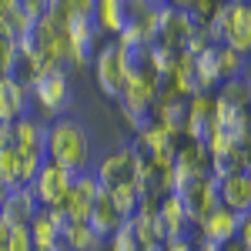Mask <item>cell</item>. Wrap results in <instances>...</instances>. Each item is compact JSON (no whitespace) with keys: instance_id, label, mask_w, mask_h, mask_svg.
Segmentation results:
<instances>
[{"instance_id":"1","label":"cell","mask_w":251,"mask_h":251,"mask_svg":"<svg viewBox=\"0 0 251 251\" xmlns=\"http://www.w3.org/2000/svg\"><path fill=\"white\" fill-rule=\"evenodd\" d=\"M47 161L67 171H87L91 141L74 117H57L54 124H47Z\"/></svg>"},{"instance_id":"2","label":"cell","mask_w":251,"mask_h":251,"mask_svg":"<svg viewBox=\"0 0 251 251\" xmlns=\"http://www.w3.org/2000/svg\"><path fill=\"white\" fill-rule=\"evenodd\" d=\"M171 194L184 204V211L191 218V225H201L208 211L221 204V184L211 174H194V171H171Z\"/></svg>"},{"instance_id":"3","label":"cell","mask_w":251,"mask_h":251,"mask_svg":"<svg viewBox=\"0 0 251 251\" xmlns=\"http://www.w3.org/2000/svg\"><path fill=\"white\" fill-rule=\"evenodd\" d=\"M27 94L37 100V107L44 114H60L64 107H67V100H71V77H67V67H47V71H40L37 77L30 80V87H27Z\"/></svg>"},{"instance_id":"4","label":"cell","mask_w":251,"mask_h":251,"mask_svg":"<svg viewBox=\"0 0 251 251\" xmlns=\"http://www.w3.org/2000/svg\"><path fill=\"white\" fill-rule=\"evenodd\" d=\"M64 30H67V60L77 67L94 64L97 50H100V37H104L97 30L94 17H67Z\"/></svg>"},{"instance_id":"5","label":"cell","mask_w":251,"mask_h":251,"mask_svg":"<svg viewBox=\"0 0 251 251\" xmlns=\"http://www.w3.org/2000/svg\"><path fill=\"white\" fill-rule=\"evenodd\" d=\"M194 30H198V24H194V17L188 10H177L171 3L157 7V40L154 44H164V47H171V50L181 54Z\"/></svg>"},{"instance_id":"6","label":"cell","mask_w":251,"mask_h":251,"mask_svg":"<svg viewBox=\"0 0 251 251\" xmlns=\"http://www.w3.org/2000/svg\"><path fill=\"white\" fill-rule=\"evenodd\" d=\"M74 174L77 171H67V168H60V164H44L40 174L34 177V194H37L40 208H60L64 204V198L71 191V181H74Z\"/></svg>"},{"instance_id":"7","label":"cell","mask_w":251,"mask_h":251,"mask_svg":"<svg viewBox=\"0 0 251 251\" xmlns=\"http://www.w3.org/2000/svg\"><path fill=\"white\" fill-rule=\"evenodd\" d=\"M94 71H97L100 91L107 97H121L124 84H127V67H124V60H121V50H117L114 40L100 44V50H97V57H94Z\"/></svg>"},{"instance_id":"8","label":"cell","mask_w":251,"mask_h":251,"mask_svg":"<svg viewBox=\"0 0 251 251\" xmlns=\"http://www.w3.org/2000/svg\"><path fill=\"white\" fill-rule=\"evenodd\" d=\"M157 225H161V241H191L194 234V225L188 211H184V204L174 198V194H164V198H157Z\"/></svg>"},{"instance_id":"9","label":"cell","mask_w":251,"mask_h":251,"mask_svg":"<svg viewBox=\"0 0 251 251\" xmlns=\"http://www.w3.org/2000/svg\"><path fill=\"white\" fill-rule=\"evenodd\" d=\"M94 177H97V184H100L104 191L121 188V184H134V177H137V157L131 154V151H127V144H124V148L111 151V154L97 164Z\"/></svg>"},{"instance_id":"10","label":"cell","mask_w":251,"mask_h":251,"mask_svg":"<svg viewBox=\"0 0 251 251\" xmlns=\"http://www.w3.org/2000/svg\"><path fill=\"white\" fill-rule=\"evenodd\" d=\"M161 94V77L154 71H141L134 77H127L124 91H121V111H151Z\"/></svg>"},{"instance_id":"11","label":"cell","mask_w":251,"mask_h":251,"mask_svg":"<svg viewBox=\"0 0 251 251\" xmlns=\"http://www.w3.org/2000/svg\"><path fill=\"white\" fill-rule=\"evenodd\" d=\"M97 191H100V184H97L94 171H77V174H74V181H71V191H67V198H64L60 208L67 211L71 221H87Z\"/></svg>"},{"instance_id":"12","label":"cell","mask_w":251,"mask_h":251,"mask_svg":"<svg viewBox=\"0 0 251 251\" xmlns=\"http://www.w3.org/2000/svg\"><path fill=\"white\" fill-rule=\"evenodd\" d=\"M40 214V201L34 188H10L3 194V208H0V218L14 228V225H30Z\"/></svg>"},{"instance_id":"13","label":"cell","mask_w":251,"mask_h":251,"mask_svg":"<svg viewBox=\"0 0 251 251\" xmlns=\"http://www.w3.org/2000/svg\"><path fill=\"white\" fill-rule=\"evenodd\" d=\"M225 47H231L241 57L251 54V0H241V3L231 0V24H228Z\"/></svg>"},{"instance_id":"14","label":"cell","mask_w":251,"mask_h":251,"mask_svg":"<svg viewBox=\"0 0 251 251\" xmlns=\"http://www.w3.org/2000/svg\"><path fill=\"white\" fill-rule=\"evenodd\" d=\"M238 225H241V214H234L225 204H218L198 225L201 228V241H238Z\"/></svg>"},{"instance_id":"15","label":"cell","mask_w":251,"mask_h":251,"mask_svg":"<svg viewBox=\"0 0 251 251\" xmlns=\"http://www.w3.org/2000/svg\"><path fill=\"white\" fill-rule=\"evenodd\" d=\"M14 151L20 154H47V124L37 117H20L14 124Z\"/></svg>"},{"instance_id":"16","label":"cell","mask_w":251,"mask_h":251,"mask_svg":"<svg viewBox=\"0 0 251 251\" xmlns=\"http://www.w3.org/2000/svg\"><path fill=\"white\" fill-rule=\"evenodd\" d=\"M30 94L27 87L17 84L14 77H0V121L3 124H17L20 117H27Z\"/></svg>"},{"instance_id":"17","label":"cell","mask_w":251,"mask_h":251,"mask_svg":"<svg viewBox=\"0 0 251 251\" xmlns=\"http://www.w3.org/2000/svg\"><path fill=\"white\" fill-rule=\"evenodd\" d=\"M221 204L234 214L251 211V174L248 171H238L221 181Z\"/></svg>"},{"instance_id":"18","label":"cell","mask_w":251,"mask_h":251,"mask_svg":"<svg viewBox=\"0 0 251 251\" xmlns=\"http://www.w3.org/2000/svg\"><path fill=\"white\" fill-rule=\"evenodd\" d=\"M87 228L97 234V238H111V234L121 228V214L114 211V204H111V194L104 191H97L94 198V204H91V214H87Z\"/></svg>"},{"instance_id":"19","label":"cell","mask_w":251,"mask_h":251,"mask_svg":"<svg viewBox=\"0 0 251 251\" xmlns=\"http://www.w3.org/2000/svg\"><path fill=\"white\" fill-rule=\"evenodd\" d=\"M30 24H34V20L17 7V0H0V37H7V40L17 44L20 34H24Z\"/></svg>"},{"instance_id":"20","label":"cell","mask_w":251,"mask_h":251,"mask_svg":"<svg viewBox=\"0 0 251 251\" xmlns=\"http://www.w3.org/2000/svg\"><path fill=\"white\" fill-rule=\"evenodd\" d=\"M30 238H34V248H37V251H57V248H64L60 231H57V225L50 221L47 208H40V214L30 221Z\"/></svg>"},{"instance_id":"21","label":"cell","mask_w":251,"mask_h":251,"mask_svg":"<svg viewBox=\"0 0 251 251\" xmlns=\"http://www.w3.org/2000/svg\"><path fill=\"white\" fill-rule=\"evenodd\" d=\"M194 60V74L204 94H211L214 87H221V71H218V47H204Z\"/></svg>"},{"instance_id":"22","label":"cell","mask_w":251,"mask_h":251,"mask_svg":"<svg viewBox=\"0 0 251 251\" xmlns=\"http://www.w3.org/2000/svg\"><path fill=\"white\" fill-rule=\"evenodd\" d=\"M208 148L204 144H194V141H181L177 144V154H174V168L181 171H194V174H208Z\"/></svg>"},{"instance_id":"23","label":"cell","mask_w":251,"mask_h":251,"mask_svg":"<svg viewBox=\"0 0 251 251\" xmlns=\"http://www.w3.org/2000/svg\"><path fill=\"white\" fill-rule=\"evenodd\" d=\"M94 24H97V30H100V34L117 37V34L124 30V10H121V0H97Z\"/></svg>"},{"instance_id":"24","label":"cell","mask_w":251,"mask_h":251,"mask_svg":"<svg viewBox=\"0 0 251 251\" xmlns=\"http://www.w3.org/2000/svg\"><path fill=\"white\" fill-rule=\"evenodd\" d=\"M60 241L71 245L74 251H100V245H104V238H97V234L87 228V221H71V225L64 228V234H60Z\"/></svg>"},{"instance_id":"25","label":"cell","mask_w":251,"mask_h":251,"mask_svg":"<svg viewBox=\"0 0 251 251\" xmlns=\"http://www.w3.org/2000/svg\"><path fill=\"white\" fill-rule=\"evenodd\" d=\"M111 204H114V211L121 214V221H131L141 208V194H137L134 184H121V188H111Z\"/></svg>"},{"instance_id":"26","label":"cell","mask_w":251,"mask_h":251,"mask_svg":"<svg viewBox=\"0 0 251 251\" xmlns=\"http://www.w3.org/2000/svg\"><path fill=\"white\" fill-rule=\"evenodd\" d=\"M218 71H221V84L225 80H245V74H248V57L234 54L231 47H218Z\"/></svg>"},{"instance_id":"27","label":"cell","mask_w":251,"mask_h":251,"mask_svg":"<svg viewBox=\"0 0 251 251\" xmlns=\"http://www.w3.org/2000/svg\"><path fill=\"white\" fill-rule=\"evenodd\" d=\"M0 188H3V191L20 188V171H17V151H14V144H10V148H0Z\"/></svg>"},{"instance_id":"28","label":"cell","mask_w":251,"mask_h":251,"mask_svg":"<svg viewBox=\"0 0 251 251\" xmlns=\"http://www.w3.org/2000/svg\"><path fill=\"white\" fill-rule=\"evenodd\" d=\"M214 97H218L221 104H228V107L245 111V107H248V80H225L221 91H218Z\"/></svg>"},{"instance_id":"29","label":"cell","mask_w":251,"mask_h":251,"mask_svg":"<svg viewBox=\"0 0 251 251\" xmlns=\"http://www.w3.org/2000/svg\"><path fill=\"white\" fill-rule=\"evenodd\" d=\"M177 50H171V47H164V44H151V71H154L157 77H171L174 64H177Z\"/></svg>"},{"instance_id":"30","label":"cell","mask_w":251,"mask_h":251,"mask_svg":"<svg viewBox=\"0 0 251 251\" xmlns=\"http://www.w3.org/2000/svg\"><path fill=\"white\" fill-rule=\"evenodd\" d=\"M20 64V50L14 40L0 37V77H14V71H17Z\"/></svg>"},{"instance_id":"31","label":"cell","mask_w":251,"mask_h":251,"mask_svg":"<svg viewBox=\"0 0 251 251\" xmlns=\"http://www.w3.org/2000/svg\"><path fill=\"white\" fill-rule=\"evenodd\" d=\"M124 121L131 124V131H134V134H148V131L157 124L154 107H151V111H124Z\"/></svg>"},{"instance_id":"32","label":"cell","mask_w":251,"mask_h":251,"mask_svg":"<svg viewBox=\"0 0 251 251\" xmlns=\"http://www.w3.org/2000/svg\"><path fill=\"white\" fill-rule=\"evenodd\" d=\"M218 7H221V0H191V3H188V14L194 17L198 27H204V24L214 17V10H218Z\"/></svg>"},{"instance_id":"33","label":"cell","mask_w":251,"mask_h":251,"mask_svg":"<svg viewBox=\"0 0 251 251\" xmlns=\"http://www.w3.org/2000/svg\"><path fill=\"white\" fill-rule=\"evenodd\" d=\"M7 251H37L34 248V238H30V225H14V228H10Z\"/></svg>"},{"instance_id":"34","label":"cell","mask_w":251,"mask_h":251,"mask_svg":"<svg viewBox=\"0 0 251 251\" xmlns=\"http://www.w3.org/2000/svg\"><path fill=\"white\" fill-rule=\"evenodd\" d=\"M111 241H114L111 251H141V245H137V238H134V231H131L127 221H121V228L111 234Z\"/></svg>"},{"instance_id":"35","label":"cell","mask_w":251,"mask_h":251,"mask_svg":"<svg viewBox=\"0 0 251 251\" xmlns=\"http://www.w3.org/2000/svg\"><path fill=\"white\" fill-rule=\"evenodd\" d=\"M238 245L245 251H251V211L241 214V225H238Z\"/></svg>"},{"instance_id":"36","label":"cell","mask_w":251,"mask_h":251,"mask_svg":"<svg viewBox=\"0 0 251 251\" xmlns=\"http://www.w3.org/2000/svg\"><path fill=\"white\" fill-rule=\"evenodd\" d=\"M198 251H245L238 241H201Z\"/></svg>"},{"instance_id":"37","label":"cell","mask_w":251,"mask_h":251,"mask_svg":"<svg viewBox=\"0 0 251 251\" xmlns=\"http://www.w3.org/2000/svg\"><path fill=\"white\" fill-rule=\"evenodd\" d=\"M10 144H14V124L0 121V148H10Z\"/></svg>"},{"instance_id":"38","label":"cell","mask_w":251,"mask_h":251,"mask_svg":"<svg viewBox=\"0 0 251 251\" xmlns=\"http://www.w3.org/2000/svg\"><path fill=\"white\" fill-rule=\"evenodd\" d=\"M7 241H10V225L0 218V251H7Z\"/></svg>"},{"instance_id":"39","label":"cell","mask_w":251,"mask_h":251,"mask_svg":"<svg viewBox=\"0 0 251 251\" xmlns=\"http://www.w3.org/2000/svg\"><path fill=\"white\" fill-rule=\"evenodd\" d=\"M168 251H198V248H194V238H191V241H171Z\"/></svg>"},{"instance_id":"40","label":"cell","mask_w":251,"mask_h":251,"mask_svg":"<svg viewBox=\"0 0 251 251\" xmlns=\"http://www.w3.org/2000/svg\"><path fill=\"white\" fill-rule=\"evenodd\" d=\"M141 251H168V241H154V245H144Z\"/></svg>"},{"instance_id":"41","label":"cell","mask_w":251,"mask_h":251,"mask_svg":"<svg viewBox=\"0 0 251 251\" xmlns=\"http://www.w3.org/2000/svg\"><path fill=\"white\" fill-rule=\"evenodd\" d=\"M168 3H171V7H177V10H188V3H191V0H168Z\"/></svg>"},{"instance_id":"42","label":"cell","mask_w":251,"mask_h":251,"mask_svg":"<svg viewBox=\"0 0 251 251\" xmlns=\"http://www.w3.org/2000/svg\"><path fill=\"white\" fill-rule=\"evenodd\" d=\"M148 3H151V7H164L168 0H148Z\"/></svg>"},{"instance_id":"43","label":"cell","mask_w":251,"mask_h":251,"mask_svg":"<svg viewBox=\"0 0 251 251\" xmlns=\"http://www.w3.org/2000/svg\"><path fill=\"white\" fill-rule=\"evenodd\" d=\"M3 194H7V191H3V188H0V208H3Z\"/></svg>"},{"instance_id":"44","label":"cell","mask_w":251,"mask_h":251,"mask_svg":"<svg viewBox=\"0 0 251 251\" xmlns=\"http://www.w3.org/2000/svg\"><path fill=\"white\" fill-rule=\"evenodd\" d=\"M57 251H64V248H57Z\"/></svg>"},{"instance_id":"45","label":"cell","mask_w":251,"mask_h":251,"mask_svg":"<svg viewBox=\"0 0 251 251\" xmlns=\"http://www.w3.org/2000/svg\"><path fill=\"white\" fill-rule=\"evenodd\" d=\"M221 3H225V0H221Z\"/></svg>"}]
</instances>
